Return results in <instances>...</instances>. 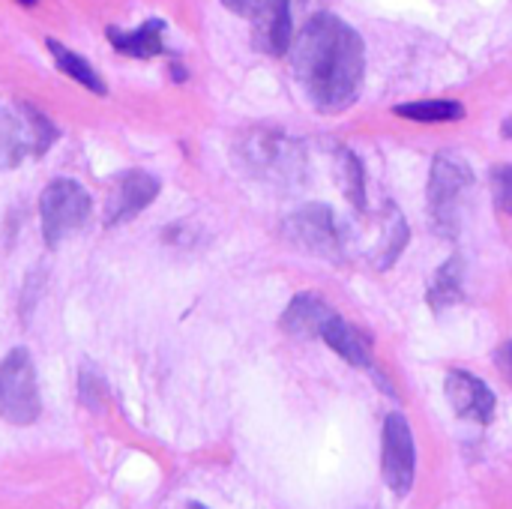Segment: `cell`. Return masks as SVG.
<instances>
[{"instance_id": "21", "label": "cell", "mask_w": 512, "mask_h": 509, "mask_svg": "<svg viewBox=\"0 0 512 509\" xmlns=\"http://www.w3.org/2000/svg\"><path fill=\"white\" fill-rule=\"evenodd\" d=\"M492 195L501 213L512 216V165H498L492 168Z\"/></svg>"}, {"instance_id": "10", "label": "cell", "mask_w": 512, "mask_h": 509, "mask_svg": "<svg viewBox=\"0 0 512 509\" xmlns=\"http://www.w3.org/2000/svg\"><path fill=\"white\" fill-rule=\"evenodd\" d=\"M249 21L255 24V45L264 54L282 57L291 51V42H294L291 0H264Z\"/></svg>"}, {"instance_id": "26", "label": "cell", "mask_w": 512, "mask_h": 509, "mask_svg": "<svg viewBox=\"0 0 512 509\" xmlns=\"http://www.w3.org/2000/svg\"><path fill=\"white\" fill-rule=\"evenodd\" d=\"M507 357H510V363H512V342L507 345Z\"/></svg>"}, {"instance_id": "5", "label": "cell", "mask_w": 512, "mask_h": 509, "mask_svg": "<svg viewBox=\"0 0 512 509\" xmlns=\"http://www.w3.org/2000/svg\"><path fill=\"white\" fill-rule=\"evenodd\" d=\"M282 234L291 246L315 258L342 261L345 255V231L327 204H303L285 219Z\"/></svg>"}, {"instance_id": "24", "label": "cell", "mask_w": 512, "mask_h": 509, "mask_svg": "<svg viewBox=\"0 0 512 509\" xmlns=\"http://www.w3.org/2000/svg\"><path fill=\"white\" fill-rule=\"evenodd\" d=\"M18 3H21V6H36L39 0H18Z\"/></svg>"}, {"instance_id": "11", "label": "cell", "mask_w": 512, "mask_h": 509, "mask_svg": "<svg viewBox=\"0 0 512 509\" xmlns=\"http://www.w3.org/2000/svg\"><path fill=\"white\" fill-rule=\"evenodd\" d=\"M315 336L324 339L345 363H351L357 369H372V339L366 333H360L354 324H348L345 318H339L333 309H327Z\"/></svg>"}, {"instance_id": "23", "label": "cell", "mask_w": 512, "mask_h": 509, "mask_svg": "<svg viewBox=\"0 0 512 509\" xmlns=\"http://www.w3.org/2000/svg\"><path fill=\"white\" fill-rule=\"evenodd\" d=\"M501 135H504V138H512V117H507V120H504V126H501Z\"/></svg>"}, {"instance_id": "18", "label": "cell", "mask_w": 512, "mask_h": 509, "mask_svg": "<svg viewBox=\"0 0 512 509\" xmlns=\"http://www.w3.org/2000/svg\"><path fill=\"white\" fill-rule=\"evenodd\" d=\"M336 159H339V177H342V189H345L348 201L357 210H363L366 207V171H363L360 156L348 147H339Z\"/></svg>"}, {"instance_id": "7", "label": "cell", "mask_w": 512, "mask_h": 509, "mask_svg": "<svg viewBox=\"0 0 512 509\" xmlns=\"http://www.w3.org/2000/svg\"><path fill=\"white\" fill-rule=\"evenodd\" d=\"M381 468H384V483L393 489V495L405 498L414 486V471H417V450H414V435L411 426L402 414H390L384 423V450H381Z\"/></svg>"}, {"instance_id": "17", "label": "cell", "mask_w": 512, "mask_h": 509, "mask_svg": "<svg viewBox=\"0 0 512 509\" xmlns=\"http://www.w3.org/2000/svg\"><path fill=\"white\" fill-rule=\"evenodd\" d=\"M393 114L411 123H456L465 117V105L456 99H417V102L396 105Z\"/></svg>"}, {"instance_id": "8", "label": "cell", "mask_w": 512, "mask_h": 509, "mask_svg": "<svg viewBox=\"0 0 512 509\" xmlns=\"http://www.w3.org/2000/svg\"><path fill=\"white\" fill-rule=\"evenodd\" d=\"M162 183L156 174L141 171V168H129L114 180V189L108 195L105 204V225H120L129 222L132 216H138L141 210H147L156 195H159Z\"/></svg>"}, {"instance_id": "2", "label": "cell", "mask_w": 512, "mask_h": 509, "mask_svg": "<svg viewBox=\"0 0 512 509\" xmlns=\"http://www.w3.org/2000/svg\"><path fill=\"white\" fill-rule=\"evenodd\" d=\"M234 156L246 174L276 186H294L306 174V150L300 141L276 129H252L234 144Z\"/></svg>"}, {"instance_id": "4", "label": "cell", "mask_w": 512, "mask_h": 509, "mask_svg": "<svg viewBox=\"0 0 512 509\" xmlns=\"http://www.w3.org/2000/svg\"><path fill=\"white\" fill-rule=\"evenodd\" d=\"M90 216V195L81 183L57 177L51 180L39 195V219H42V237L54 249L66 237L84 228Z\"/></svg>"}, {"instance_id": "20", "label": "cell", "mask_w": 512, "mask_h": 509, "mask_svg": "<svg viewBox=\"0 0 512 509\" xmlns=\"http://www.w3.org/2000/svg\"><path fill=\"white\" fill-rule=\"evenodd\" d=\"M21 111H24V117L30 123V132H33V153H45L54 144V138H57L54 123L48 117H42L36 108H30V105H21Z\"/></svg>"}, {"instance_id": "9", "label": "cell", "mask_w": 512, "mask_h": 509, "mask_svg": "<svg viewBox=\"0 0 512 509\" xmlns=\"http://www.w3.org/2000/svg\"><path fill=\"white\" fill-rule=\"evenodd\" d=\"M444 393L453 405V411L462 417V420H471V423H480V426H489L495 420V393L489 390L486 381H480L477 375L471 372H462V369H453L447 372V381H444Z\"/></svg>"}, {"instance_id": "15", "label": "cell", "mask_w": 512, "mask_h": 509, "mask_svg": "<svg viewBox=\"0 0 512 509\" xmlns=\"http://www.w3.org/2000/svg\"><path fill=\"white\" fill-rule=\"evenodd\" d=\"M45 48L51 51V57H54V63H57V69L63 72V75H69L72 81H78L81 87H87V90H93L96 96H105L108 93V87H105V81H102V75L81 57V54H75L72 48H66V45H60L57 39H45Z\"/></svg>"}, {"instance_id": "22", "label": "cell", "mask_w": 512, "mask_h": 509, "mask_svg": "<svg viewBox=\"0 0 512 509\" xmlns=\"http://www.w3.org/2000/svg\"><path fill=\"white\" fill-rule=\"evenodd\" d=\"M222 3H225L231 12H237V15H243V18H252L264 0H222Z\"/></svg>"}, {"instance_id": "19", "label": "cell", "mask_w": 512, "mask_h": 509, "mask_svg": "<svg viewBox=\"0 0 512 509\" xmlns=\"http://www.w3.org/2000/svg\"><path fill=\"white\" fill-rule=\"evenodd\" d=\"M405 243H408V225H405L402 213H399V210H393V213L387 216V225H384L381 252L375 255L378 270H390V267L399 261V255H402Z\"/></svg>"}, {"instance_id": "6", "label": "cell", "mask_w": 512, "mask_h": 509, "mask_svg": "<svg viewBox=\"0 0 512 509\" xmlns=\"http://www.w3.org/2000/svg\"><path fill=\"white\" fill-rule=\"evenodd\" d=\"M42 411L36 369L27 348H12L0 363V417L12 426L36 423Z\"/></svg>"}, {"instance_id": "25", "label": "cell", "mask_w": 512, "mask_h": 509, "mask_svg": "<svg viewBox=\"0 0 512 509\" xmlns=\"http://www.w3.org/2000/svg\"><path fill=\"white\" fill-rule=\"evenodd\" d=\"M189 509H207L204 504H189Z\"/></svg>"}, {"instance_id": "12", "label": "cell", "mask_w": 512, "mask_h": 509, "mask_svg": "<svg viewBox=\"0 0 512 509\" xmlns=\"http://www.w3.org/2000/svg\"><path fill=\"white\" fill-rule=\"evenodd\" d=\"M162 33H165V21L153 18V21H144L138 24L135 30H117V27H108V42L126 54V57H156L165 51V42H162Z\"/></svg>"}, {"instance_id": "13", "label": "cell", "mask_w": 512, "mask_h": 509, "mask_svg": "<svg viewBox=\"0 0 512 509\" xmlns=\"http://www.w3.org/2000/svg\"><path fill=\"white\" fill-rule=\"evenodd\" d=\"M24 114V111H21ZM27 147H33V132L24 117L0 108V171H9L24 162Z\"/></svg>"}, {"instance_id": "14", "label": "cell", "mask_w": 512, "mask_h": 509, "mask_svg": "<svg viewBox=\"0 0 512 509\" xmlns=\"http://www.w3.org/2000/svg\"><path fill=\"white\" fill-rule=\"evenodd\" d=\"M327 303L315 294H297L285 315H282V330L291 333V336H315L318 333V324L321 318L327 315Z\"/></svg>"}, {"instance_id": "16", "label": "cell", "mask_w": 512, "mask_h": 509, "mask_svg": "<svg viewBox=\"0 0 512 509\" xmlns=\"http://www.w3.org/2000/svg\"><path fill=\"white\" fill-rule=\"evenodd\" d=\"M462 273H465V261L459 255H453V258H447L441 264V270H438V276H435V282L429 288V306L435 312H444V309H450V306L465 300Z\"/></svg>"}, {"instance_id": "1", "label": "cell", "mask_w": 512, "mask_h": 509, "mask_svg": "<svg viewBox=\"0 0 512 509\" xmlns=\"http://www.w3.org/2000/svg\"><path fill=\"white\" fill-rule=\"evenodd\" d=\"M291 66L309 105L321 114H339L357 102L363 87V36L339 15L318 12L291 42Z\"/></svg>"}, {"instance_id": "3", "label": "cell", "mask_w": 512, "mask_h": 509, "mask_svg": "<svg viewBox=\"0 0 512 509\" xmlns=\"http://www.w3.org/2000/svg\"><path fill=\"white\" fill-rule=\"evenodd\" d=\"M474 186V171L465 159H459L456 153H441L432 162L429 171V225L438 237L444 240H456L462 219H459V204L465 189Z\"/></svg>"}]
</instances>
